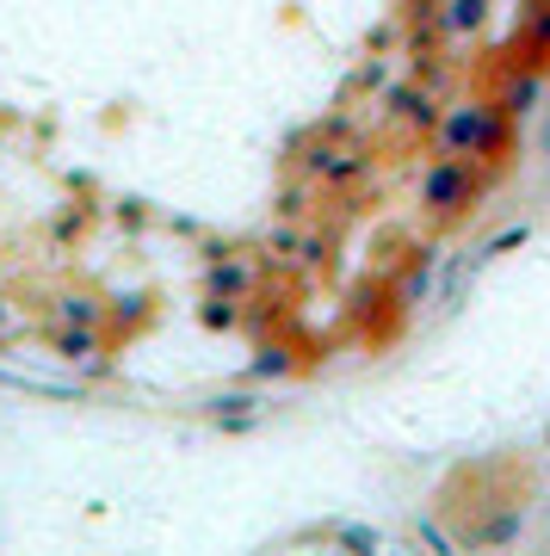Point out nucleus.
<instances>
[{
	"label": "nucleus",
	"instance_id": "1",
	"mask_svg": "<svg viewBox=\"0 0 550 556\" xmlns=\"http://www.w3.org/2000/svg\"><path fill=\"white\" fill-rule=\"evenodd\" d=\"M476 192H483V179L471 174L464 155H439L427 174H421V204H427L433 217H464L476 204Z\"/></svg>",
	"mask_w": 550,
	"mask_h": 556
},
{
	"label": "nucleus",
	"instance_id": "2",
	"mask_svg": "<svg viewBox=\"0 0 550 556\" xmlns=\"http://www.w3.org/2000/svg\"><path fill=\"white\" fill-rule=\"evenodd\" d=\"M433 137H439V155H476V137H483V105H452V112H439L433 124Z\"/></svg>",
	"mask_w": 550,
	"mask_h": 556
},
{
	"label": "nucleus",
	"instance_id": "3",
	"mask_svg": "<svg viewBox=\"0 0 550 556\" xmlns=\"http://www.w3.org/2000/svg\"><path fill=\"white\" fill-rule=\"evenodd\" d=\"M501 112H508V118H532V112H538V105H545V75H538V68H520V75H508L501 80Z\"/></svg>",
	"mask_w": 550,
	"mask_h": 556
},
{
	"label": "nucleus",
	"instance_id": "4",
	"mask_svg": "<svg viewBox=\"0 0 550 556\" xmlns=\"http://www.w3.org/2000/svg\"><path fill=\"white\" fill-rule=\"evenodd\" d=\"M303 167H310L315 179H328V186H353L365 161H359L353 149H335V142H315L310 155H303Z\"/></svg>",
	"mask_w": 550,
	"mask_h": 556
},
{
	"label": "nucleus",
	"instance_id": "5",
	"mask_svg": "<svg viewBox=\"0 0 550 556\" xmlns=\"http://www.w3.org/2000/svg\"><path fill=\"white\" fill-rule=\"evenodd\" d=\"M433 25H439L446 38H476V31L489 25V0H439Z\"/></svg>",
	"mask_w": 550,
	"mask_h": 556
},
{
	"label": "nucleus",
	"instance_id": "6",
	"mask_svg": "<svg viewBox=\"0 0 550 556\" xmlns=\"http://www.w3.org/2000/svg\"><path fill=\"white\" fill-rule=\"evenodd\" d=\"M57 358H75V365H93L99 353V321H57Z\"/></svg>",
	"mask_w": 550,
	"mask_h": 556
},
{
	"label": "nucleus",
	"instance_id": "7",
	"mask_svg": "<svg viewBox=\"0 0 550 556\" xmlns=\"http://www.w3.org/2000/svg\"><path fill=\"white\" fill-rule=\"evenodd\" d=\"M384 112H390V118L421 124V130H433V124H439V105H433L421 87H390V93H384Z\"/></svg>",
	"mask_w": 550,
	"mask_h": 556
},
{
	"label": "nucleus",
	"instance_id": "8",
	"mask_svg": "<svg viewBox=\"0 0 550 556\" xmlns=\"http://www.w3.org/2000/svg\"><path fill=\"white\" fill-rule=\"evenodd\" d=\"M211 408V420L223 427V433H248L260 420V396H248V390H236V396H216V402H204Z\"/></svg>",
	"mask_w": 550,
	"mask_h": 556
},
{
	"label": "nucleus",
	"instance_id": "9",
	"mask_svg": "<svg viewBox=\"0 0 550 556\" xmlns=\"http://www.w3.org/2000/svg\"><path fill=\"white\" fill-rule=\"evenodd\" d=\"M204 285H211V298H248V291H254V266L211 254V273H204Z\"/></svg>",
	"mask_w": 550,
	"mask_h": 556
},
{
	"label": "nucleus",
	"instance_id": "10",
	"mask_svg": "<svg viewBox=\"0 0 550 556\" xmlns=\"http://www.w3.org/2000/svg\"><path fill=\"white\" fill-rule=\"evenodd\" d=\"M291 371H297V353H291V346H278V340H266V346L254 353V365H248V378H254V383L291 378Z\"/></svg>",
	"mask_w": 550,
	"mask_h": 556
},
{
	"label": "nucleus",
	"instance_id": "11",
	"mask_svg": "<svg viewBox=\"0 0 550 556\" xmlns=\"http://www.w3.org/2000/svg\"><path fill=\"white\" fill-rule=\"evenodd\" d=\"M508 112H501V105H483V137H476V155L471 161H495L501 155V149H508Z\"/></svg>",
	"mask_w": 550,
	"mask_h": 556
},
{
	"label": "nucleus",
	"instance_id": "12",
	"mask_svg": "<svg viewBox=\"0 0 550 556\" xmlns=\"http://www.w3.org/2000/svg\"><path fill=\"white\" fill-rule=\"evenodd\" d=\"M57 321H99V328H105V303L87 298V291H62V298H57Z\"/></svg>",
	"mask_w": 550,
	"mask_h": 556
},
{
	"label": "nucleus",
	"instance_id": "13",
	"mask_svg": "<svg viewBox=\"0 0 550 556\" xmlns=\"http://www.w3.org/2000/svg\"><path fill=\"white\" fill-rule=\"evenodd\" d=\"M520 538V514H495L483 532H476V544H513Z\"/></svg>",
	"mask_w": 550,
	"mask_h": 556
},
{
	"label": "nucleus",
	"instance_id": "14",
	"mask_svg": "<svg viewBox=\"0 0 550 556\" xmlns=\"http://www.w3.org/2000/svg\"><path fill=\"white\" fill-rule=\"evenodd\" d=\"M526 50L532 56H550V7H538L526 20Z\"/></svg>",
	"mask_w": 550,
	"mask_h": 556
},
{
	"label": "nucleus",
	"instance_id": "15",
	"mask_svg": "<svg viewBox=\"0 0 550 556\" xmlns=\"http://www.w3.org/2000/svg\"><path fill=\"white\" fill-rule=\"evenodd\" d=\"M520 241H532V229H526V223H513L508 236L483 241V248H476V266H483V260H495V254H508V248H520Z\"/></svg>",
	"mask_w": 550,
	"mask_h": 556
},
{
	"label": "nucleus",
	"instance_id": "16",
	"mask_svg": "<svg viewBox=\"0 0 550 556\" xmlns=\"http://www.w3.org/2000/svg\"><path fill=\"white\" fill-rule=\"evenodd\" d=\"M236 321H241L236 298H211V303H204V328H216V334H223V328H236Z\"/></svg>",
	"mask_w": 550,
	"mask_h": 556
},
{
	"label": "nucleus",
	"instance_id": "17",
	"mask_svg": "<svg viewBox=\"0 0 550 556\" xmlns=\"http://www.w3.org/2000/svg\"><path fill=\"white\" fill-rule=\"evenodd\" d=\"M427 278H433V254H421V260H414V273L402 278V303H421V298H427Z\"/></svg>",
	"mask_w": 550,
	"mask_h": 556
},
{
	"label": "nucleus",
	"instance_id": "18",
	"mask_svg": "<svg viewBox=\"0 0 550 556\" xmlns=\"http://www.w3.org/2000/svg\"><path fill=\"white\" fill-rule=\"evenodd\" d=\"M340 544H347V551H377V532H372V526H340Z\"/></svg>",
	"mask_w": 550,
	"mask_h": 556
},
{
	"label": "nucleus",
	"instance_id": "19",
	"mask_svg": "<svg viewBox=\"0 0 550 556\" xmlns=\"http://www.w3.org/2000/svg\"><path fill=\"white\" fill-rule=\"evenodd\" d=\"M538 149L550 155V112H545V124H538Z\"/></svg>",
	"mask_w": 550,
	"mask_h": 556
},
{
	"label": "nucleus",
	"instance_id": "20",
	"mask_svg": "<svg viewBox=\"0 0 550 556\" xmlns=\"http://www.w3.org/2000/svg\"><path fill=\"white\" fill-rule=\"evenodd\" d=\"M0 328H7V303H0Z\"/></svg>",
	"mask_w": 550,
	"mask_h": 556
},
{
	"label": "nucleus",
	"instance_id": "21",
	"mask_svg": "<svg viewBox=\"0 0 550 556\" xmlns=\"http://www.w3.org/2000/svg\"><path fill=\"white\" fill-rule=\"evenodd\" d=\"M545 445H550V433H545Z\"/></svg>",
	"mask_w": 550,
	"mask_h": 556
}]
</instances>
